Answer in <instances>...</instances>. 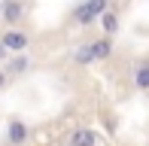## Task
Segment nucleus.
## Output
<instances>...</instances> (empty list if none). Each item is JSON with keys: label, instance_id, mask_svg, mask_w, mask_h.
I'll use <instances>...</instances> for the list:
<instances>
[{"label": "nucleus", "instance_id": "obj_1", "mask_svg": "<svg viewBox=\"0 0 149 146\" xmlns=\"http://www.w3.org/2000/svg\"><path fill=\"white\" fill-rule=\"evenodd\" d=\"M28 43H31V37L24 34V31H15V28H9L3 37H0V46H3L9 55H24Z\"/></svg>", "mask_w": 149, "mask_h": 146}, {"label": "nucleus", "instance_id": "obj_2", "mask_svg": "<svg viewBox=\"0 0 149 146\" xmlns=\"http://www.w3.org/2000/svg\"><path fill=\"white\" fill-rule=\"evenodd\" d=\"M6 137H9V146H22L28 140V125L22 122V119H9V125H6Z\"/></svg>", "mask_w": 149, "mask_h": 146}, {"label": "nucleus", "instance_id": "obj_3", "mask_svg": "<svg viewBox=\"0 0 149 146\" xmlns=\"http://www.w3.org/2000/svg\"><path fill=\"white\" fill-rule=\"evenodd\" d=\"M104 9H107V0H88V3H85V6H79L76 18H79V22H82V24H88L91 18H97L100 12H104Z\"/></svg>", "mask_w": 149, "mask_h": 146}, {"label": "nucleus", "instance_id": "obj_4", "mask_svg": "<svg viewBox=\"0 0 149 146\" xmlns=\"http://www.w3.org/2000/svg\"><path fill=\"white\" fill-rule=\"evenodd\" d=\"M97 22H100V31H104V37H116L119 34V15L113 9H104L97 15Z\"/></svg>", "mask_w": 149, "mask_h": 146}, {"label": "nucleus", "instance_id": "obj_5", "mask_svg": "<svg viewBox=\"0 0 149 146\" xmlns=\"http://www.w3.org/2000/svg\"><path fill=\"white\" fill-rule=\"evenodd\" d=\"M22 15H24V3H22V0H6V3H3V18H6V24H18V22H22Z\"/></svg>", "mask_w": 149, "mask_h": 146}, {"label": "nucleus", "instance_id": "obj_6", "mask_svg": "<svg viewBox=\"0 0 149 146\" xmlns=\"http://www.w3.org/2000/svg\"><path fill=\"white\" fill-rule=\"evenodd\" d=\"M70 146H97V134L91 128H79L76 134L70 137Z\"/></svg>", "mask_w": 149, "mask_h": 146}, {"label": "nucleus", "instance_id": "obj_7", "mask_svg": "<svg viewBox=\"0 0 149 146\" xmlns=\"http://www.w3.org/2000/svg\"><path fill=\"white\" fill-rule=\"evenodd\" d=\"M88 49H91V58H94V61H104V58H110V52H113V40L104 37V40H97V43H91Z\"/></svg>", "mask_w": 149, "mask_h": 146}, {"label": "nucleus", "instance_id": "obj_8", "mask_svg": "<svg viewBox=\"0 0 149 146\" xmlns=\"http://www.w3.org/2000/svg\"><path fill=\"white\" fill-rule=\"evenodd\" d=\"M28 67H31V58H28V55H15V58L9 61V67H6L3 73H6V76H22V73L28 70Z\"/></svg>", "mask_w": 149, "mask_h": 146}, {"label": "nucleus", "instance_id": "obj_9", "mask_svg": "<svg viewBox=\"0 0 149 146\" xmlns=\"http://www.w3.org/2000/svg\"><path fill=\"white\" fill-rule=\"evenodd\" d=\"M134 88L149 91V64H140V67L134 70Z\"/></svg>", "mask_w": 149, "mask_h": 146}, {"label": "nucleus", "instance_id": "obj_10", "mask_svg": "<svg viewBox=\"0 0 149 146\" xmlns=\"http://www.w3.org/2000/svg\"><path fill=\"white\" fill-rule=\"evenodd\" d=\"M73 61H76V64H91V61H94V58H91V49H88V46H82V49L73 55Z\"/></svg>", "mask_w": 149, "mask_h": 146}, {"label": "nucleus", "instance_id": "obj_11", "mask_svg": "<svg viewBox=\"0 0 149 146\" xmlns=\"http://www.w3.org/2000/svg\"><path fill=\"white\" fill-rule=\"evenodd\" d=\"M0 61H9V52H6L3 46H0Z\"/></svg>", "mask_w": 149, "mask_h": 146}, {"label": "nucleus", "instance_id": "obj_12", "mask_svg": "<svg viewBox=\"0 0 149 146\" xmlns=\"http://www.w3.org/2000/svg\"><path fill=\"white\" fill-rule=\"evenodd\" d=\"M6 79H9V76H6V73L0 70V88H3V85H6Z\"/></svg>", "mask_w": 149, "mask_h": 146}]
</instances>
